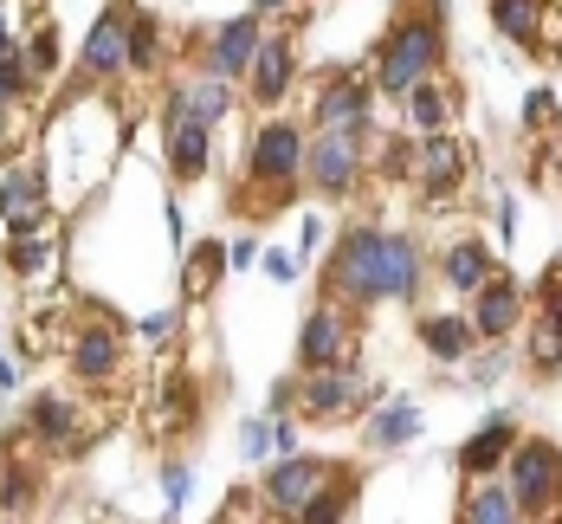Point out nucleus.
<instances>
[{
	"label": "nucleus",
	"instance_id": "nucleus-2",
	"mask_svg": "<svg viewBox=\"0 0 562 524\" xmlns=\"http://www.w3.org/2000/svg\"><path fill=\"white\" fill-rule=\"evenodd\" d=\"M440 65H447V13H440V0H434V7H420V13H407L389 40L375 46V91L407 98V91L427 85Z\"/></svg>",
	"mask_w": 562,
	"mask_h": 524
},
{
	"label": "nucleus",
	"instance_id": "nucleus-35",
	"mask_svg": "<svg viewBox=\"0 0 562 524\" xmlns=\"http://www.w3.org/2000/svg\"><path fill=\"white\" fill-rule=\"evenodd\" d=\"M26 505H33V472L26 466H0V512L20 519Z\"/></svg>",
	"mask_w": 562,
	"mask_h": 524
},
{
	"label": "nucleus",
	"instance_id": "nucleus-44",
	"mask_svg": "<svg viewBox=\"0 0 562 524\" xmlns=\"http://www.w3.org/2000/svg\"><path fill=\"white\" fill-rule=\"evenodd\" d=\"M498 239H517V201H498Z\"/></svg>",
	"mask_w": 562,
	"mask_h": 524
},
{
	"label": "nucleus",
	"instance_id": "nucleus-4",
	"mask_svg": "<svg viewBox=\"0 0 562 524\" xmlns=\"http://www.w3.org/2000/svg\"><path fill=\"white\" fill-rule=\"evenodd\" d=\"M498 479H505L517 519H550V512H562V447L557 441H543V434L517 441Z\"/></svg>",
	"mask_w": 562,
	"mask_h": 524
},
{
	"label": "nucleus",
	"instance_id": "nucleus-9",
	"mask_svg": "<svg viewBox=\"0 0 562 524\" xmlns=\"http://www.w3.org/2000/svg\"><path fill=\"white\" fill-rule=\"evenodd\" d=\"M356 356V324H349V304L324 298L317 311H304V331H297V369H337Z\"/></svg>",
	"mask_w": 562,
	"mask_h": 524
},
{
	"label": "nucleus",
	"instance_id": "nucleus-46",
	"mask_svg": "<svg viewBox=\"0 0 562 524\" xmlns=\"http://www.w3.org/2000/svg\"><path fill=\"white\" fill-rule=\"evenodd\" d=\"M291 7H297V0H252V13H259V20H266V13H291Z\"/></svg>",
	"mask_w": 562,
	"mask_h": 524
},
{
	"label": "nucleus",
	"instance_id": "nucleus-40",
	"mask_svg": "<svg viewBox=\"0 0 562 524\" xmlns=\"http://www.w3.org/2000/svg\"><path fill=\"white\" fill-rule=\"evenodd\" d=\"M266 272H272L279 286H291V279L304 272V259H297V253H284V246H272V253H266Z\"/></svg>",
	"mask_w": 562,
	"mask_h": 524
},
{
	"label": "nucleus",
	"instance_id": "nucleus-6",
	"mask_svg": "<svg viewBox=\"0 0 562 524\" xmlns=\"http://www.w3.org/2000/svg\"><path fill=\"white\" fill-rule=\"evenodd\" d=\"M246 181L266 188V194H291L304 181V130L291 116H272V123L252 130V143H246Z\"/></svg>",
	"mask_w": 562,
	"mask_h": 524
},
{
	"label": "nucleus",
	"instance_id": "nucleus-39",
	"mask_svg": "<svg viewBox=\"0 0 562 524\" xmlns=\"http://www.w3.org/2000/svg\"><path fill=\"white\" fill-rule=\"evenodd\" d=\"M537 298H543V311H537V317H543V324H557V331H562V272H543V286H537Z\"/></svg>",
	"mask_w": 562,
	"mask_h": 524
},
{
	"label": "nucleus",
	"instance_id": "nucleus-25",
	"mask_svg": "<svg viewBox=\"0 0 562 524\" xmlns=\"http://www.w3.org/2000/svg\"><path fill=\"white\" fill-rule=\"evenodd\" d=\"M447 116H452V91H447V85H434V78H427V85H414V91L401 98V123H407L414 136H440V130H447Z\"/></svg>",
	"mask_w": 562,
	"mask_h": 524
},
{
	"label": "nucleus",
	"instance_id": "nucleus-36",
	"mask_svg": "<svg viewBox=\"0 0 562 524\" xmlns=\"http://www.w3.org/2000/svg\"><path fill=\"white\" fill-rule=\"evenodd\" d=\"M524 123H530V130H557V123H562L557 91H543V85H537V91L524 98Z\"/></svg>",
	"mask_w": 562,
	"mask_h": 524
},
{
	"label": "nucleus",
	"instance_id": "nucleus-10",
	"mask_svg": "<svg viewBox=\"0 0 562 524\" xmlns=\"http://www.w3.org/2000/svg\"><path fill=\"white\" fill-rule=\"evenodd\" d=\"M330 479H337V466L317 460V454H279V460L266 466V486H259V492H266V505H272L279 519H297Z\"/></svg>",
	"mask_w": 562,
	"mask_h": 524
},
{
	"label": "nucleus",
	"instance_id": "nucleus-30",
	"mask_svg": "<svg viewBox=\"0 0 562 524\" xmlns=\"http://www.w3.org/2000/svg\"><path fill=\"white\" fill-rule=\"evenodd\" d=\"M349 499H356V479L337 472V479H330V486H324V492H317V499H311L291 524H342V519H349Z\"/></svg>",
	"mask_w": 562,
	"mask_h": 524
},
{
	"label": "nucleus",
	"instance_id": "nucleus-28",
	"mask_svg": "<svg viewBox=\"0 0 562 524\" xmlns=\"http://www.w3.org/2000/svg\"><path fill=\"white\" fill-rule=\"evenodd\" d=\"M156 65H162V26H156V13H130V53H123V71L156 78Z\"/></svg>",
	"mask_w": 562,
	"mask_h": 524
},
{
	"label": "nucleus",
	"instance_id": "nucleus-34",
	"mask_svg": "<svg viewBox=\"0 0 562 524\" xmlns=\"http://www.w3.org/2000/svg\"><path fill=\"white\" fill-rule=\"evenodd\" d=\"M239 460L246 466L272 460V421H266V414H246V421H239Z\"/></svg>",
	"mask_w": 562,
	"mask_h": 524
},
{
	"label": "nucleus",
	"instance_id": "nucleus-7",
	"mask_svg": "<svg viewBox=\"0 0 562 524\" xmlns=\"http://www.w3.org/2000/svg\"><path fill=\"white\" fill-rule=\"evenodd\" d=\"M162 143H169V175L175 181H207L214 169V123H201L188 91L175 85L169 104H162Z\"/></svg>",
	"mask_w": 562,
	"mask_h": 524
},
{
	"label": "nucleus",
	"instance_id": "nucleus-47",
	"mask_svg": "<svg viewBox=\"0 0 562 524\" xmlns=\"http://www.w3.org/2000/svg\"><path fill=\"white\" fill-rule=\"evenodd\" d=\"M0 524H13V519H7V512H0Z\"/></svg>",
	"mask_w": 562,
	"mask_h": 524
},
{
	"label": "nucleus",
	"instance_id": "nucleus-41",
	"mask_svg": "<svg viewBox=\"0 0 562 524\" xmlns=\"http://www.w3.org/2000/svg\"><path fill=\"white\" fill-rule=\"evenodd\" d=\"M162 492H169V505H181V499L194 492V479H188V466H181V460L162 466Z\"/></svg>",
	"mask_w": 562,
	"mask_h": 524
},
{
	"label": "nucleus",
	"instance_id": "nucleus-5",
	"mask_svg": "<svg viewBox=\"0 0 562 524\" xmlns=\"http://www.w3.org/2000/svg\"><path fill=\"white\" fill-rule=\"evenodd\" d=\"M369 175V130H317L304 143V181L317 194H356Z\"/></svg>",
	"mask_w": 562,
	"mask_h": 524
},
{
	"label": "nucleus",
	"instance_id": "nucleus-1",
	"mask_svg": "<svg viewBox=\"0 0 562 524\" xmlns=\"http://www.w3.org/2000/svg\"><path fill=\"white\" fill-rule=\"evenodd\" d=\"M420 279H427L420 246L407 233L362 221V227H349L337 239V253L324 266V298H337L349 311H362V304H414Z\"/></svg>",
	"mask_w": 562,
	"mask_h": 524
},
{
	"label": "nucleus",
	"instance_id": "nucleus-3",
	"mask_svg": "<svg viewBox=\"0 0 562 524\" xmlns=\"http://www.w3.org/2000/svg\"><path fill=\"white\" fill-rule=\"evenodd\" d=\"M375 402H382V382H369L356 356L337 363V369H311V376L291 382L297 421H317V427H349L356 414H369Z\"/></svg>",
	"mask_w": 562,
	"mask_h": 524
},
{
	"label": "nucleus",
	"instance_id": "nucleus-33",
	"mask_svg": "<svg viewBox=\"0 0 562 524\" xmlns=\"http://www.w3.org/2000/svg\"><path fill=\"white\" fill-rule=\"evenodd\" d=\"M20 53H26V78H53L58 58H65V40H58L53 20H40V26H33V40H26Z\"/></svg>",
	"mask_w": 562,
	"mask_h": 524
},
{
	"label": "nucleus",
	"instance_id": "nucleus-29",
	"mask_svg": "<svg viewBox=\"0 0 562 524\" xmlns=\"http://www.w3.org/2000/svg\"><path fill=\"white\" fill-rule=\"evenodd\" d=\"M221 272H226V246H188V266H181V291L188 298H207V291L221 286Z\"/></svg>",
	"mask_w": 562,
	"mask_h": 524
},
{
	"label": "nucleus",
	"instance_id": "nucleus-24",
	"mask_svg": "<svg viewBox=\"0 0 562 524\" xmlns=\"http://www.w3.org/2000/svg\"><path fill=\"white\" fill-rule=\"evenodd\" d=\"M7 266H13V279H26V286H46L58 279V233H20V239H7Z\"/></svg>",
	"mask_w": 562,
	"mask_h": 524
},
{
	"label": "nucleus",
	"instance_id": "nucleus-14",
	"mask_svg": "<svg viewBox=\"0 0 562 524\" xmlns=\"http://www.w3.org/2000/svg\"><path fill=\"white\" fill-rule=\"evenodd\" d=\"M291 78H297V53H291V40H284V33H266L239 85H246V98H252V104H284Z\"/></svg>",
	"mask_w": 562,
	"mask_h": 524
},
{
	"label": "nucleus",
	"instance_id": "nucleus-18",
	"mask_svg": "<svg viewBox=\"0 0 562 524\" xmlns=\"http://www.w3.org/2000/svg\"><path fill=\"white\" fill-rule=\"evenodd\" d=\"M116 363H123V337H116V324L91 317V324L71 337V376H78V382H111Z\"/></svg>",
	"mask_w": 562,
	"mask_h": 524
},
{
	"label": "nucleus",
	"instance_id": "nucleus-23",
	"mask_svg": "<svg viewBox=\"0 0 562 524\" xmlns=\"http://www.w3.org/2000/svg\"><path fill=\"white\" fill-rule=\"evenodd\" d=\"M543 7H550V0H485L498 40L524 46V53H543Z\"/></svg>",
	"mask_w": 562,
	"mask_h": 524
},
{
	"label": "nucleus",
	"instance_id": "nucleus-27",
	"mask_svg": "<svg viewBox=\"0 0 562 524\" xmlns=\"http://www.w3.org/2000/svg\"><path fill=\"white\" fill-rule=\"evenodd\" d=\"M459 519H465V524H524L498 472H492V479H472V492H465V512H459Z\"/></svg>",
	"mask_w": 562,
	"mask_h": 524
},
{
	"label": "nucleus",
	"instance_id": "nucleus-42",
	"mask_svg": "<svg viewBox=\"0 0 562 524\" xmlns=\"http://www.w3.org/2000/svg\"><path fill=\"white\" fill-rule=\"evenodd\" d=\"M136 331H143L149 344H169V337H175V311H149V317H143Z\"/></svg>",
	"mask_w": 562,
	"mask_h": 524
},
{
	"label": "nucleus",
	"instance_id": "nucleus-17",
	"mask_svg": "<svg viewBox=\"0 0 562 524\" xmlns=\"http://www.w3.org/2000/svg\"><path fill=\"white\" fill-rule=\"evenodd\" d=\"M524 434H517V414L498 408V414H485V427L459 447V466H465V479H492V472H505L510 447H517Z\"/></svg>",
	"mask_w": 562,
	"mask_h": 524
},
{
	"label": "nucleus",
	"instance_id": "nucleus-31",
	"mask_svg": "<svg viewBox=\"0 0 562 524\" xmlns=\"http://www.w3.org/2000/svg\"><path fill=\"white\" fill-rule=\"evenodd\" d=\"M181 91H188V104H194V116H201V123H214V130H221V116L233 111V85H226V78H214V71L188 78Z\"/></svg>",
	"mask_w": 562,
	"mask_h": 524
},
{
	"label": "nucleus",
	"instance_id": "nucleus-11",
	"mask_svg": "<svg viewBox=\"0 0 562 524\" xmlns=\"http://www.w3.org/2000/svg\"><path fill=\"white\" fill-rule=\"evenodd\" d=\"M311 123L317 130H369L375 123V78L362 71H330L311 98Z\"/></svg>",
	"mask_w": 562,
	"mask_h": 524
},
{
	"label": "nucleus",
	"instance_id": "nucleus-45",
	"mask_svg": "<svg viewBox=\"0 0 562 524\" xmlns=\"http://www.w3.org/2000/svg\"><path fill=\"white\" fill-rule=\"evenodd\" d=\"M252 253H259L252 239H233V246H226V266H252Z\"/></svg>",
	"mask_w": 562,
	"mask_h": 524
},
{
	"label": "nucleus",
	"instance_id": "nucleus-38",
	"mask_svg": "<svg viewBox=\"0 0 562 524\" xmlns=\"http://www.w3.org/2000/svg\"><path fill=\"white\" fill-rule=\"evenodd\" d=\"M20 91H26V53L0 58V104H13Z\"/></svg>",
	"mask_w": 562,
	"mask_h": 524
},
{
	"label": "nucleus",
	"instance_id": "nucleus-37",
	"mask_svg": "<svg viewBox=\"0 0 562 524\" xmlns=\"http://www.w3.org/2000/svg\"><path fill=\"white\" fill-rule=\"evenodd\" d=\"M465 363H472V369H465V382H479V389H492V382H498V376H505V349H485V356H479V349H472V356H465Z\"/></svg>",
	"mask_w": 562,
	"mask_h": 524
},
{
	"label": "nucleus",
	"instance_id": "nucleus-32",
	"mask_svg": "<svg viewBox=\"0 0 562 524\" xmlns=\"http://www.w3.org/2000/svg\"><path fill=\"white\" fill-rule=\"evenodd\" d=\"M524 337H530V369H537V376H557L562 369V331L557 324H543V317H524Z\"/></svg>",
	"mask_w": 562,
	"mask_h": 524
},
{
	"label": "nucleus",
	"instance_id": "nucleus-21",
	"mask_svg": "<svg viewBox=\"0 0 562 524\" xmlns=\"http://www.w3.org/2000/svg\"><path fill=\"white\" fill-rule=\"evenodd\" d=\"M414 337L434 349L440 363H465V356L479 349V331H472V317H465V311H427Z\"/></svg>",
	"mask_w": 562,
	"mask_h": 524
},
{
	"label": "nucleus",
	"instance_id": "nucleus-15",
	"mask_svg": "<svg viewBox=\"0 0 562 524\" xmlns=\"http://www.w3.org/2000/svg\"><path fill=\"white\" fill-rule=\"evenodd\" d=\"M123 53H130V7H104L85 33V58L78 71L85 78H123Z\"/></svg>",
	"mask_w": 562,
	"mask_h": 524
},
{
	"label": "nucleus",
	"instance_id": "nucleus-26",
	"mask_svg": "<svg viewBox=\"0 0 562 524\" xmlns=\"http://www.w3.org/2000/svg\"><path fill=\"white\" fill-rule=\"evenodd\" d=\"M194 414H201V389L188 376H169L156 389V434H194Z\"/></svg>",
	"mask_w": 562,
	"mask_h": 524
},
{
	"label": "nucleus",
	"instance_id": "nucleus-16",
	"mask_svg": "<svg viewBox=\"0 0 562 524\" xmlns=\"http://www.w3.org/2000/svg\"><path fill=\"white\" fill-rule=\"evenodd\" d=\"M259 40H266L259 13H233L221 33L207 40V71L226 78V85H239V78H246V65H252V53H259Z\"/></svg>",
	"mask_w": 562,
	"mask_h": 524
},
{
	"label": "nucleus",
	"instance_id": "nucleus-20",
	"mask_svg": "<svg viewBox=\"0 0 562 524\" xmlns=\"http://www.w3.org/2000/svg\"><path fill=\"white\" fill-rule=\"evenodd\" d=\"M407 441H420V402H382L362 421V447L369 454H394Z\"/></svg>",
	"mask_w": 562,
	"mask_h": 524
},
{
	"label": "nucleus",
	"instance_id": "nucleus-13",
	"mask_svg": "<svg viewBox=\"0 0 562 524\" xmlns=\"http://www.w3.org/2000/svg\"><path fill=\"white\" fill-rule=\"evenodd\" d=\"M472 331H479V344H505V337H517V324L530 317V298L517 291V279H505V272H492L485 286L472 291Z\"/></svg>",
	"mask_w": 562,
	"mask_h": 524
},
{
	"label": "nucleus",
	"instance_id": "nucleus-19",
	"mask_svg": "<svg viewBox=\"0 0 562 524\" xmlns=\"http://www.w3.org/2000/svg\"><path fill=\"white\" fill-rule=\"evenodd\" d=\"M26 427H33L46 447H58V454H71V447L85 441V427H78V402H71V395H53V389L26 402Z\"/></svg>",
	"mask_w": 562,
	"mask_h": 524
},
{
	"label": "nucleus",
	"instance_id": "nucleus-43",
	"mask_svg": "<svg viewBox=\"0 0 562 524\" xmlns=\"http://www.w3.org/2000/svg\"><path fill=\"white\" fill-rule=\"evenodd\" d=\"M317 246H324V221H317V214H304V227H297V259H311Z\"/></svg>",
	"mask_w": 562,
	"mask_h": 524
},
{
	"label": "nucleus",
	"instance_id": "nucleus-22",
	"mask_svg": "<svg viewBox=\"0 0 562 524\" xmlns=\"http://www.w3.org/2000/svg\"><path fill=\"white\" fill-rule=\"evenodd\" d=\"M492 272H498V253H492L485 239H452L447 253H440V279H447L452 291H465V298L485 286Z\"/></svg>",
	"mask_w": 562,
	"mask_h": 524
},
{
	"label": "nucleus",
	"instance_id": "nucleus-12",
	"mask_svg": "<svg viewBox=\"0 0 562 524\" xmlns=\"http://www.w3.org/2000/svg\"><path fill=\"white\" fill-rule=\"evenodd\" d=\"M465 175H472V149H465V143H452L447 130L414 143V169H407V181H414L427 201H447L452 188H465Z\"/></svg>",
	"mask_w": 562,
	"mask_h": 524
},
{
	"label": "nucleus",
	"instance_id": "nucleus-8",
	"mask_svg": "<svg viewBox=\"0 0 562 524\" xmlns=\"http://www.w3.org/2000/svg\"><path fill=\"white\" fill-rule=\"evenodd\" d=\"M53 221V181L40 163H7L0 169V233L20 239V233H40Z\"/></svg>",
	"mask_w": 562,
	"mask_h": 524
}]
</instances>
